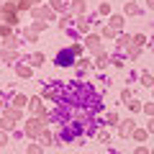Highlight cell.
I'll return each mask as SVG.
<instances>
[{
    "mask_svg": "<svg viewBox=\"0 0 154 154\" xmlns=\"http://www.w3.org/2000/svg\"><path fill=\"white\" fill-rule=\"evenodd\" d=\"M38 123H41V121H31V123H28V126H26V131L31 134V136H36V134L41 131V126H38ZM38 136H41V134H38Z\"/></svg>",
    "mask_w": 154,
    "mask_h": 154,
    "instance_id": "6da1fadb",
    "label": "cell"
},
{
    "mask_svg": "<svg viewBox=\"0 0 154 154\" xmlns=\"http://www.w3.org/2000/svg\"><path fill=\"white\" fill-rule=\"evenodd\" d=\"M118 131H121L123 136H126V134H131V131H134V121H131V118H128V121H123V123H121V128H118Z\"/></svg>",
    "mask_w": 154,
    "mask_h": 154,
    "instance_id": "7a4b0ae2",
    "label": "cell"
},
{
    "mask_svg": "<svg viewBox=\"0 0 154 154\" xmlns=\"http://www.w3.org/2000/svg\"><path fill=\"white\" fill-rule=\"evenodd\" d=\"M88 46H90L93 51H98V49H100V38H98V36H88Z\"/></svg>",
    "mask_w": 154,
    "mask_h": 154,
    "instance_id": "3957f363",
    "label": "cell"
},
{
    "mask_svg": "<svg viewBox=\"0 0 154 154\" xmlns=\"http://www.w3.org/2000/svg\"><path fill=\"white\" fill-rule=\"evenodd\" d=\"M26 103H28V100L23 98V95H16V98H13V105H16V108H23Z\"/></svg>",
    "mask_w": 154,
    "mask_h": 154,
    "instance_id": "277c9868",
    "label": "cell"
},
{
    "mask_svg": "<svg viewBox=\"0 0 154 154\" xmlns=\"http://www.w3.org/2000/svg\"><path fill=\"white\" fill-rule=\"evenodd\" d=\"M121 23H123L121 16H113V18H110V26H113V28H121Z\"/></svg>",
    "mask_w": 154,
    "mask_h": 154,
    "instance_id": "5b68a950",
    "label": "cell"
},
{
    "mask_svg": "<svg viewBox=\"0 0 154 154\" xmlns=\"http://www.w3.org/2000/svg\"><path fill=\"white\" fill-rule=\"evenodd\" d=\"M31 64H33V67L44 64V57H41V54H33V57H31Z\"/></svg>",
    "mask_w": 154,
    "mask_h": 154,
    "instance_id": "8992f818",
    "label": "cell"
},
{
    "mask_svg": "<svg viewBox=\"0 0 154 154\" xmlns=\"http://www.w3.org/2000/svg\"><path fill=\"white\" fill-rule=\"evenodd\" d=\"M18 75H21V77H28V75H31V69H28V67H18Z\"/></svg>",
    "mask_w": 154,
    "mask_h": 154,
    "instance_id": "52a82bcc",
    "label": "cell"
},
{
    "mask_svg": "<svg viewBox=\"0 0 154 154\" xmlns=\"http://www.w3.org/2000/svg\"><path fill=\"white\" fill-rule=\"evenodd\" d=\"M3 144H8V134L5 131H0V146H3Z\"/></svg>",
    "mask_w": 154,
    "mask_h": 154,
    "instance_id": "ba28073f",
    "label": "cell"
},
{
    "mask_svg": "<svg viewBox=\"0 0 154 154\" xmlns=\"http://www.w3.org/2000/svg\"><path fill=\"white\" fill-rule=\"evenodd\" d=\"M28 154H41V146H31V149H28Z\"/></svg>",
    "mask_w": 154,
    "mask_h": 154,
    "instance_id": "9c48e42d",
    "label": "cell"
},
{
    "mask_svg": "<svg viewBox=\"0 0 154 154\" xmlns=\"http://www.w3.org/2000/svg\"><path fill=\"white\" fill-rule=\"evenodd\" d=\"M149 131H154V121H149Z\"/></svg>",
    "mask_w": 154,
    "mask_h": 154,
    "instance_id": "30bf717a",
    "label": "cell"
},
{
    "mask_svg": "<svg viewBox=\"0 0 154 154\" xmlns=\"http://www.w3.org/2000/svg\"><path fill=\"white\" fill-rule=\"evenodd\" d=\"M136 154H146V149H139V152H136Z\"/></svg>",
    "mask_w": 154,
    "mask_h": 154,
    "instance_id": "8fae6325",
    "label": "cell"
},
{
    "mask_svg": "<svg viewBox=\"0 0 154 154\" xmlns=\"http://www.w3.org/2000/svg\"><path fill=\"white\" fill-rule=\"evenodd\" d=\"M149 8H154V0H149Z\"/></svg>",
    "mask_w": 154,
    "mask_h": 154,
    "instance_id": "7c38bea8",
    "label": "cell"
}]
</instances>
